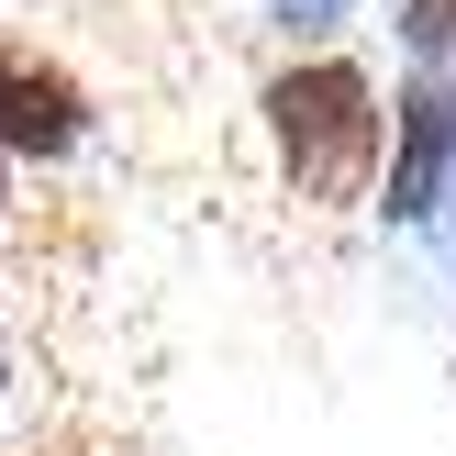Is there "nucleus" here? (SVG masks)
I'll return each instance as SVG.
<instances>
[{
    "instance_id": "39448f33",
    "label": "nucleus",
    "mask_w": 456,
    "mask_h": 456,
    "mask_svg": "<svg viewBox=\"0 0 456 456\" xmlns=\"http://www.w3.org/2000/svg\"><path fill=\"white\" fill-rule=\"evenodd\" d=\"M267 12H279V22H289V34H323V22H334V12H346V0H267Z\"/></svg>"
},
{
    "instance_id": "0eeeda50",
    "label": "nucleus",
    "mask_w": 456,
    "mask_h": 456,
    "mask_svg": "<svg viewBox=\"0 0 456 456\" xmlns=\"http://www.w3.org/2000/svg\"><path fill=\"white\" fill-rule=\"evenodd\" d=\"M0 212H12V167H0Z\"/></svg>"
},
{
    "instance_id": "f257e3e1",
    "label": "nucleus",
    "mask_w": 456,
    "mask_h": 456,
    "mask_svg": "<svg viewBox=\"0 0 456 456\" xmlns=\"http://www.w3.org/2000/svg\"><path fill=\"white\" fill-rule=\"evenodd\" d=\"M267 134H279V178L312 212L368 200V178H379V89H368V67L312 56L289 78H267Z\"/></svg>"
},
{
    "instance_id": "7ed1b4c3",
    "label": "nucleus",
    "mask_w": 456,
    "mask_h": 456,
    "mask_svg": "<svg viewBox=\"0 0 456 456\" xmlns=\"http://www.w3.org/2000/svg\"><path fill=\"white\" fill-rule=\"evenodd\" d=\"M390 123H401V145H390V200H379V212H390V223H423L435 190H445V167H456V89L445 78H412Z\"/></svg>"
},
{
    "instance_id": "f03ea898",
    "label": "nucleus",
    "mask_w": 456,
    "mask_h": 456,
    "mask_svg": "<svg viewBox=\"0 0 456 456\" xmlns=\"http://www.w3.org/2000/svg\"><path fill=\"white\" fill-rule=\"evenodd\" d=\"M78 134H89L78 78L34 45H0V156H67Z\"/></svg>"
},
{
    "instance_id": "423d86ee",
    "label": "nucleus",
    "mask_w": 456,
    "mask_h": 456,
    "mask_svg": "<svg viewBox=\"0 0 456 456\" xmlns=\"http://www.w3.org/2000/svg\"><path fill=\"white\" fill-rule=\"evenodd\" d=\"M0 390H12V346H0Z\"/></svg>"
},
{
    "instance_id": "20e7f679",
    "label": "nucleus",
    "mask_w": 456,
    "mask_h": 456,
    "mask_svg": "<svg viewBox=\"0 0 456 456\" xmlns=\"http://www.w3.org/2000/svg\"><path fill=\"white\" fill-rule=\"evenodd\" d=\"M401 45L412 56H445L456 45V0H401Z\"/></svg>"
}]
</instances>
